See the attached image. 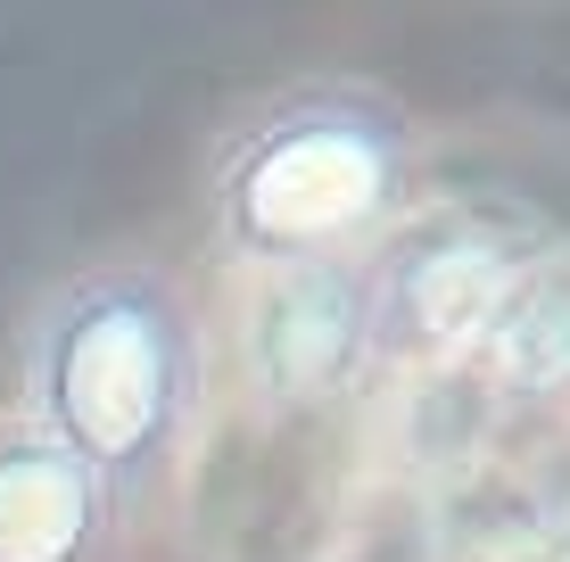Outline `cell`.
<instances>
[{
  "label": "cell",
  "mask_w": 570,
  "mask_h": 562,
  "mask_svg": "<svg viewBox=\"0 0 570 562\" xmlns=\"http://www.w3.org/2000/svg\"><path fill=\"white\" fill-rule=\"evenodd\" d=\"M199 323L157 265H83L26 323V422L125 513L199 422Z\"/></svg>",
  "instance_id": "cell-1"
},
{
  "label": "cell",
  "mask_w": 570,
  "mask_h": 562,
  "mask_svg": "<svg viewBox=\"0 0 570 562\" xmlns=\"http://www.w3.org/2000/svg\"><path fill=\"white\" fill-rule=\"evenodd\" d=\"M422 166V125L397 91L364 75H306L257 100L215 141L207 207L224 257L248 274L356 257L364 231L397 216Z\"/></svg>",
  "instance_id": "cell-2"
},
{
  "label": "cell",
  "mask_w": 570,
  "mask_h": 562,
  "mask_svg": "<svg viewBox=\"0 0 570 562\" xmlns=\"http://www.w3.org/2000/svg\"><path fill=\"white\" fill-rule=\"evenodd\" d=\"M240 332H248V373H257V390L282 397V405H314V397L340 390L372 347V274L356 257L257 274Z\"/></svg>",
  "instance_id": "cell-3"
},
{
  "label": "cell",
  "mask_w": 570,
  "mask_h": 562,
  "mask_svg": "<svg viewBox=\"0 0 570 562\" xmlns=\"http://www.w3.org/2000/svg\"><path fill=\"white\" fill-rule=\"evenodd\" d=\"M108 489L33 422L0 431V562H91L108 538Z\"/></svg>",
  "instance_id": "cell-4"
}]
</instances>
